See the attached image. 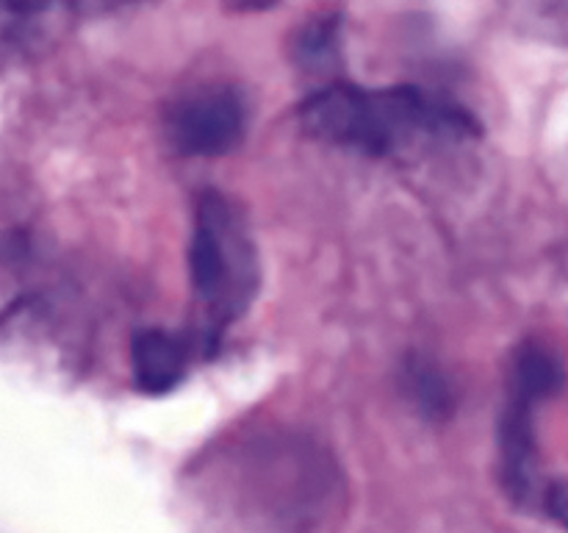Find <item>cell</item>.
I'll use <instances>...</instances> for the list:
<instances>
[{"label":"cell","mask_w":568,"mask_h":533,"mask_svg":"<svg viewBox=\"0 0 568 533\" xmlns=\"http://www.w3.org/2000/svg\"><path fill=\"white\" fill-rule=\"evenodd\" d=\"M297 122L316 142L369 159H408L483 133L480 120L464 103L416 83L331 81L305 94Z\"/></svg>","instance_id":"1"},{"label":"cell","mask_w":568,"mask_h":533,"mask_svg":"<svg viewBox=\"0 0 568 533\" xmlns=\"http://www.w3.org/2000/svg\"><path fill=\"white\" fill-rule=\"evenodd\" d=\"M194 325L203 355H216L225 333L253 309L261 292L258 242L242 203L220 189L194 198L189 242Z\"/></svg>","instance_id":"2"},{"label":"cell","mask_w":568,"mask_h":533,"mask_svg":"<svg viewBox=\"0 0 568 533\" xmlns=\"http://www.w3.org/2000/svg\"><path fill=\"white\" fill-rule=\"evenodd\" d=\"M231 464L236 472L233 489L244 494L247 509L242 522L308 527L336 509L342 489L336 466L308 439H255Z\"/></svg>","instance_id":"3"},{"label":"cell","mask_w":568,"mask_h":533,"mask_svg":"<svg viewBox=\"0 0 568 533\" xmlns=\"http://www.w3.org/2000/svg\"><path fill=\"white\" fill-rule=\"evenodd\" d=\"M566 366L549 344L527 339L514 350L499 416V483L516 505L541 503V453L536 416L547 400L564 389Z\"/></svg>","instance_id":"4"},{"label":"cell","mask_w":568,"mask_h":533,"mask_svg":"<svg viewBox=\"0 0 568 533\" xmlns=\"http://www.w3.org/2000/svg\"><path fill=\"white\" fill-rule=\"evenodd\" d=\"M250 128V100L231 81L183 89L164 109V139L178 155L214 159L236 150Z\"/></svg>","instance_id":"5"},{"label":"cell","mask_w":568,"mask_h":533,"mask_svg":"<svg viewBox=\"0 0 568 533\" xmlns=\"http://www.w3.org/2000/svg\"><path fill=\"white\" fill-rule=\"evenodd\" d=\"M200 350L192 331H170V328H142L131 342L133 383L142 394L161 398L181 386L189 366Z\"/></svg>","instance_id":"6"},{"label":"cell","mask_w":568,"mask_h":533,"mask_svg":"<svg viewBox=\"0 0 568 533\" xmlns=\"http://www.w3.org/2000/svg\"><path fill=\"white\" fill-rule=\"evenodd\" d=\"M3 48L9 56L39 59L67 39L75 26L72 0H3Z\"/></svg>","instance_id":"7"},{"label":"cell","mask_w":568,"mask_h":533,"mask_svg":"<svg viewBox=\"0 0 568 533\" xmlns=\"http://www.w3.org/2000/svg\"><path fill=\"white\" fill-rule=\"evenodd\" d=\"M503 17L519 37L568 48V0H505Z\"/></svg>","instance_id":"8"},{"label":"cell","mask_w":568,"mask_h":533,"mask_svg":"<svg viewBox=\"0 0 568 533\" xmlns=\"http://www.w3.org/2000/svg\"><path fill=\"white\" fill-rule=\"evenodd\" d=\"M405 392H408L410 403L430 420H447L453 414L455 394L449 389V381L436 364L425 359H410L403 372Z\"/></svg>","instance_id":"9"},{"label":"cell","mask_w":568,"mask_h":533,"mask_svg":"<svg viewBox=\"0 0 568 533\" xmlns=\"http://www.w3.org/2000/svg\"><path fill=\"white\" fill-rule=\"evenodd\" d=\"M294 59L311 72H331L342 59V22L338 17H325L305 28L294 42Z\"/></svg>","instance_id":"10"},{"label":"cell","mask_w":568,"mask_h":533,"mask_svg":"<svg viewBox=\"0 0 568 533\" xmlns=\"http://www.w3.org/2000/svg\"><path fill=\"white\" fill-rule=\"evenodd\" d=\"M541 509L547 511L549 520L568 527V481H555L544 486Z\"/></svg>","instance_id":"11"},{"label":"cell","mask_w":568,"mask_h":533,"mask_svg":"<svg viewBox=\"0 0 568 533\" xmlns=\"http://www.w3.org/2000/svg\"><path fill=\"white\" fill-rule=\"evenodd\" d=\"M225 9L239 11V14H255V11H270L281 6L283 0H222Z\"/></svg>","instance_id":"12"},{"label":"cell","mask_w":568,"mask_h":533,"mask_svg":"<svg viewBox=\"0 0 568 533\" xmlns=\"http://www.w3.org/2000/svg\"><path fill=\"white\" fill-rule=\"evenodd\" d=\"M109 6H131V3H142V0H103Z\"/></svg>","instance_id":"13"}]
</instances>
